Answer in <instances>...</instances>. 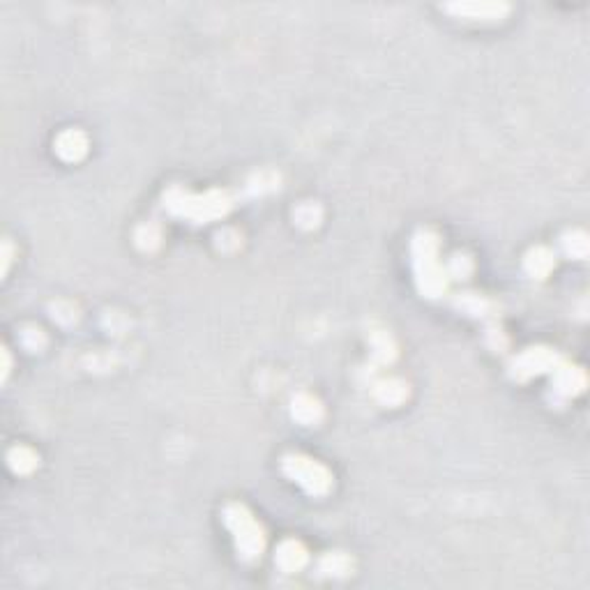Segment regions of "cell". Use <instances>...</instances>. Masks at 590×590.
<instances>
[{
  "label": "cell",
  "instance_id": "6da1fadb",
  "mask_svg": "<svg viewBox=\"0 0 590 590\" xmlns=\"http://www.w3.org/2000/svg\"><path fill=\"white\" fill-rule=\"evenodd\" d=\"M226 524L231 526V531L235 533L240 551H243L245 556H249V558L261 556V551H263V531L245 507H240V505L228 507L226 509Z\"/></svg>",
  "mask_w": 590,
  "mask_h": 590
},
{
  "label": "cell",
  "instance_id": "7a4b0ae2",
  "mask_svg": "<svg viewBox=\"0 0 590 590\" xmlns=\"http://www.w3.org/2000/svg\"><path fill=\"white\" fill-rule=\"evenodd\" d=\"M286 473L291 475L295 482H300L309 494H325L330 489V473L321 464L312 462L307 457H286L284 462Z\"/></svg>",
  "mask_w": 590,
  "mask_h": 590
},
{
  "label": "cell",
  "instance_id": "3957f363",
  "mask_svg": "<svg viewBox=\"0 0 590 590\" xmlns=\"http://www.w3.org/2000/svg\"><path fill=\"white\" fill-rule=\"evenodd\" d=\"M56 150L65 159H78L86 153V138L78 132H65V134H60Z\"/></svg>",
  "mask_w": 590,
  "mask_h": 590
},
{
  "label": "cell",
  "instance_id": "277c9868",
  "mask_svg": "<svg viewBox=\"0 0 590 590\" xmlns=\"http://www.w3.org/2000/svg\"><path fill=\"white\" fill-rule=\"evenodd\" d=\"M305 549L300 546V544H295V542H286L284 546H282V551H279V556H277V561H279V565H282L284 569H288V572H293V569H300L302 567V563H305Z\"/></svg>",
  "mask_w": 590,
  "mask_h": 590
},
{
  "label": "cell",
  "instance_id": "5b68a950",
  "mask_svg": "<svg viewBox=\"0 0 590 590\" xmlns=\"http://www.w3.org/2000/svg\"><path fill=\"white\" fill-rule=\"evenodd\" d=\"M459 14H468V16H482V19H492V16H501L505 12V5H462V7H452Z\"/></svg>",
  "mask_w": 590,
  "mask_h": 590
},
{
  "label": "cell",
  "instance_id": "8992f818",
  "mask_svg": "<svg viewBox=\"0 0 590 590\" xmlns=\"http://www.w3.org/2000/svg\"><path fill=\"white\" fill-rule=\"evenodd\" d=\"M9 464H12L14 471H19V473H28L30 468H33V466L37 464V459H35L33 452H30V449H26V447H16L14 452L9 454Z\"/></svg>",
  "mask_w": 590,
  "mask_h": 590
}]
</instances>
